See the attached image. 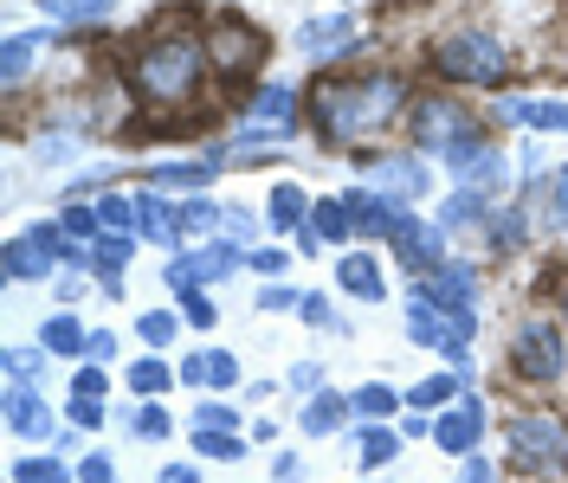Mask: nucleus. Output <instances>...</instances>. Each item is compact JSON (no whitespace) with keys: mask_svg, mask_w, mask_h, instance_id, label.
Instances as JSON below:
<instances>
[{"mask_svg":"<svg viewBox=\"0 0 568 483\" xmlns=\"http://www.w3.org/2000/svg\"><path fill=\"white\" fill-rule=\"evenodd\" d=\"M71 419L78 425H104V400H71Z\"/></svg>","mask_w":568,"mask_h":483,"instance_id":"37","label":"nucleus"},{"mask_svg":"<svg viewBox=\"0 0 568 483\" xmlns=\"http://www.w3.org/2000/svg\"><path fill=\"white\" fill-rule=\"evenodd\" d=\"M240 265V251L233 245H213V251H194V258H181L175 271H169V284L175 290H194V284H213V277H226Z\"/></svg>","mask_w":568,"mask_h":483,"instance_id":"10","label":"nucleus"},{"mask_svg":"<svg viewBox=\"0 0 568 483\" xmlns=\"http://www.w3.org/2000/svg\"><path fill=\"white\" fill-rule=\"evenodd\" d=\"M52 258H59V251H52V245H39L33 233H27V239L7 245V277H45V271H52Z\"/></svg>","mask_w":568,"mask_h":483,"instance_id":"14","label":"nucleus"},{"mask_svg":"<svg viewBox=\"0 0 568 483\" xmlns=\"http://www.w3.org/2000/svg\"><path fill=\"white\" fill-rule=\"evenodd\" d=\"M27 65H33V33H13L7 39V91H20Z\"/></svg>","mask_w":568,"mask_h":483,"instance_id":"25","label":"nucleus"},{"mask_svg":"<svg viewBox=\"0 0 568 483\" xmlns=\"http://www.w3.org/2000/svg\"><path fill=\"white\" fill-rule=\"evenodd\" d=\"M116 0H45V13L52 20H65V27H91V20H104Z\"/></svg>","mask_w":568,"mask_h":483,"instance_id":"19","label":"nucleus"},{"mask_svg":"<svg viewBox=\"0 0 568 483\" xmlns=\"http://www.w3.org/2000/svg\"><path fill=\"white\" fill-rule=\"evenodd\" d=\"M45 348H52V354H91V336H84L71 316H52V322H45Z\"/></svg>","mask_w":568,"mask_h":483,"instance_id":"20","label":"nucleus"},{"mask_svg":"<svg viewBox=\"0 0 568 483\" xmlns=\"http://www.w3.org/2000/svg\"><path fill=\"white\" fill-rule=\"evenodd\" d=\"M130 387H136V393H169V368H162V361H136V368H130Z\"/></svg>","mask_w":568,"mask_h":483,"instance_id":"29","label":"nucleus"},{"mask_svg":"<svg viewBox=\"0 0 568 483\" xmlns=\"http://www.w3.org/2000/svg\"><path fill=\"white\" fill-rule=\"evenodd\" d=\"M65 233H98V213H91V207H71L65 213Z\"/></svg>","mask_w":568,"mask_h":483,"instance_id":"40","label":"nucleus"},{"mask_svg":"<svg viewBox=\"0 0 568 483\" xmlns=\"http://www.w3.org/2000/svg\"><path fill=\"white\" fill-rule=\"evenodd\" d=\"M181 380H194V387H201V380H207V387H233V380H240V361H233V354H187V361H181Z\"/></svg>","mask_w":568,"mask_h":483,"instance_id":"15","label":"nucleus"},{"mask_svg":"<svg viewBox=\"0 0 568 483\" xmlns=\"http://www.w3.org/2000/svg\"><path fill=\"white\" fill-rule=\"evenodd\" d=\"M407 123H414V142H420V148H453V142L465 136V110L453 104V97H420Z\"/></svg>","mask_w":568,"mask_h":483,"instance_id":"7","label":"nucleus"},{"mask_svg":"<svg viewBox=\"0 0 568 483\" xmlns=\"http://www.w3.org/2000/svg\"><path fill=\"white\" fill-rule=\"evenodd\" d=\"M433 65L453 84H504L510 78V52H504V39L465 27V33H446L433 45Z\"/></svg>","mask_w":568,"mask_h":483,"instance_id":"3","label":"nucleus"},{"mask_svg":"<svg viewBox=\"0 0 568 483\" xmlns=\"http://www.w3.org/2000/svg\"><path fill=\"white\" fill-rule=\"evenodd\" d=\"M510 368L524 380H562V368H568V348H562V329L556 322H524L517 329V342H510Z\"/></svg>","mask_w":568,"mask_h":483,"instance_id":"6","label":"nucleus"},{"mask_svg":"<svg viewBox=\"0 0 568 483\" xmlns=\"http://www.w3.org/2000/svg\"><path fill=\"white\" fill-rule=\"evenodd\" d=\"M407 104V78L400 71H362V78H323L311 91V116L329 142H355L388 130V116Z\"/></svg>","mask_w":568,"mask_h":483,"instance_id":"1","label":"nucleus"},{"mask_svg":"<svg viewBox=\"0 0 568 483\" xmlns=\"http://www.w3.org/2000/svg\"><path fill=\"white\" fill-rule=\"evenodd\" d=\"M394 407H400V400H394V393L382 387V380H368V387L355 393V413H362V419H388Z\"/></svg>","mask_w":568,"mask_h":483,"instance_id":"26","label":"nucleus"},{"mask_svg":"<svg viewBox=\"0 0 568 483\" xmlns=\"http://www.w3.org/2000/svg\"><path fill=\"white\" fill-rule=\"evenodd\" d=\"M478 425H485V413H478V400H465L459 413H446L439 425H433V439H439V445H446L453 458H459V451H478Z\"/></svg>","mask_w":568,"mask_h":483,"instance_id":"12","label":"nucleus"},{"mask_svg":"<svg viewBox=\"0 0 568 483\" xmlns=\"http://www.w3.org/2000/svg\"><path fill=\"white\" fill-rule=\"evenodd\" d=\"M297 45H304L311 59H336V52H349L355 45V20H304Z\"/></svg>","mask_w":568,"mask_h":483,"instance_id":"11","label":"nucleus"},{"mask_svg":"<svg viewBox=\"0 0 568 483\" xmlns=\"http://www.w3.org/2000/svg\"><path fill=\"white\" fill-rule=\"evenodd\" d=\"M78 400H104V374L84 368V374H78Z\"/></svg>","mask_w":568,"mask_h":483,"instance_id":"41","label":"nucleus"},{"mask_svg":"<svg viewBox=\"0 0 568 483\" xmlns=\"http://www.w3.org/2000/svg\"><path fill=\"white\" fill-rule=\"evenodd\" d=\"M194 445L207 451V458H220V464H233V458H246V445H240L233 432H194Z\"/></svg>","mask_w":568,"mask_h":483,"instance_id":"28","label":"nucleus"},{"mask_svg":"<svg viewBox=\"0 0 568 483\" xmlns=\"http://www.w3.org/2000/svg\"><path fill=\"white\" fill-rule=\"evenodd\" d=\"M549 226H568V168L549 181Z\"/></svg>","mask_w":568,"mask_h":483,"instance_id":"31","label":"nucleus"},{"mask_svg":"<svg viewBox=\"0 0 568 483\" xmlns=\"http://www.w3.org/2000/svg\"><path fill=\"white\" fill-rule=\"evenodd\" d=\"M394 251H400V265L407 271H439L446 265V233L439 226H420V219H400V233H394Z\"/></svg>","mask_w":568,"mask_h":483,"instance_id":"8","label":"nucleus"},{"mask_svg":"<svg viewBox=\"0 0 568 483\" xmlns=\"http://www.w3.org/2000/svg\"><path fill=\"white\" fill-rule=\"evenodd\" d=\"M136 432L162 439V432H169V413H162V407H142V413H136Z\"/></svg>","mask_w":568,"mask_h":483,"instance_id":"36","label":"nucleus"},{"mask_svg":"<svg viewBox=\"0 0 568 483\" xmlns=\"http://www.w3.org/2000/svg\"><path fill=\"white\" fill-rule=\"evenodd\" d=\"M226 233H233V239H252V233H258V219H252V213H226Z\"/></svg>","mask_w":568,"mask_h":483,"instance_id":"39","label":"nucleus"},{"mask_svg":"<svg viewBox=\"0 0 568 483\" xmlns=\"http://www.w3.org/2000/svg\"><path fill=\"white\" fill-rule=\"evenodd\" d=\"M272 226H304V187H278L272 194Z\"/></svg>","mask_w":568,"mask_h":483,"instance_id":"27","label":"nucleus"},{"mask_svg":"<svg viewBox=\"0 0 568 483\" xmlns=\"http://www.w3.org/2000/svg\"><path fill=\"white\" fill-rule=\"evenodd\" d=\"M465 483H491V471H485V464L471 458V464H465Z\"/></svg>","mask_w":568,"mask_h":483,"instance_id":"43","label":"nucleus"},{"mask_svg":"<svg viewBox=\"0 0 568 483\" xmlns=\"http://www.w3.org/2000/svg\"><path fill=\"white\" fill-rule=\"evenodd\" d=\"M311 219H317V233H329V239H349V233H355L349 201H317V207H311Z\"/></svg>","mask_w":568,"mask_h":483,"instance_id":"22","label":"nucleus"},{"mask_svg":"<svg viewBox=\"0 0 568 483\" xmlns=\"http://www.w3.org/2000/svg\"><path fill=\"white\" fill-rule=\"evenodd\" d=\"M52 483H65V477H52Z\"/></svg>","mask_w":568,"mask_h":483,"instance_id":"45","label":"nucleus"},{"mask_svg":"<svg viewBox=\"0 0 568 483\" xmlns=\"http://www.w3.org/2000/svg\"><path fill=\"white\" fill-rule=\"evenodd\" d=\"M207 65L226 78V84H246L252 71L265 65V33L258 27H246L240 13H220L207 33Z\"/></svg>","mask_w":568,"mask_h":483,"instance_id":"4","label":"nucleus"},{"mask_svg":"<svg viewBox=\"0 0 568 483\" xmlns=\"http://www.w3.org/2000/svg\"><path fill=\"white\" fill-rule=\"evenodd\" d=\"M98 219H110V226H130V207H123V201H98Z\"/></svg>","mask_w":568,"mask_h":483,"instance_id":"42","label":"nucleus"},{"mask_svg":"<svg viewBox=\"0 0 568 483\" xmlns=\"http://www.w3.org/2000/svg\"><path fill=\"white\" fill-rule=\"evenodd\" d=\"M207 71V39L201 33H142V45L130 52V84L142 104H187L194 84Z\"/></svg>","mask_w":568,"mask_h":483,"instance_id":"2","label":"nucleus"},{"mask_svg":"<svg viewBox=\"0 0 568 483\" xmlns=\"http://www.w3.org/2000/svg\"><path fill=\"white\" fill-rule=\"evenodd\" d=\"M142 342H175V316H169V310L142 316Z\"/></svg>","mask_w":568,"mask_h":483,"instance_id":"32","label":"nucleus"},{"mask_svg":"<svg viewBox=\"0 0 568 483\" xmlns=\"http://www.w3.org/2000/svg\"><path fill=\"white\" fill-rule=\"evenodd\" d=\"M349 407H355V400H343V393H323L317 407H304V432H311V439H323V432H336Z\"/></svg>","mask_w":568,"mask_h":483,"instance_id":"17","label":"nucleus"},{"mask_svg":"<svg viewBox=\"0 0 568 483\" xmlns=\"http://www.w3.org/2000/svg\"><path fill=\"white\" fill-rule=\"evenodd\" d=\"M162 483H194V471H187V464H175V471H162Z\"/></svg>","mask_w":568,"mask_h":483,"instance_id":"44","label":"nucleus"},{"mask_svg":"<svg viewBox=\"0 0 568 483\" xmlns=\"http://www.w3.org/2000/svg\"><path fill=\"white\" fill-rule=\"evenodd\" d=\"M78 477H84V483H116V471H110L104 458H84V464H78Z\"/></svg>","mask_w":568,"mask_h":483,"instance_id":"38","label":"nucleus"},{"mask_svg":"<svg viewBox=\"0 0 568 483\" xmlns=\"http://www.w3.org/2000/svg\"><path fill=\"white\" fill-rule=\"evenodd\" d=\"M181 310H187V322L213 329V304H207V297H194V290H187V297H181Z\"/></svg>","mask_w":568,"mask_h":483,"instance_id":"35","label":"nucleus"},{"mask_svg":"<svg viewBox=\"0 0 568 483\" xmlns=\"http://www.w3.org/2000/svg\"><path fill=\"white\" fill-rule=\"evenodd\" d=\"M562 310H568V304H562Z\"/></svg>","mask_w":568,"mask_h":483,"instance_id":"46","label":"nucleus"},{"mask_svg":"<svg viewBox=\"0 0 568 483\" xmlns=\"http://www.w3.org/2000/svg\"><path fill=\"white\" fill-rule=\"evenodd\" d=\"M213 162H169V168H149V187H207Z\"/></svg>","mask_w":568,"mask_h":483,"instance_id":"16","label":"nucleus"},{"mask_svg":"<svg viewBox=\"0 0 568 483\" xmlns=\"http://www.w3.org/2000/svg\"><path fill=\"white\" fill-rule=\"evenodd\" d=\"M453 393H459V380H453V374H439V380H420V387L407 393V407H414V413H433V407H446Z\"/></svg>","mask_w":568,"mask_h":483,"instance_id":"23","label":"nucleus"},{"mask_svg":"<svg viewBox=\"0 0 568 483\" xmlns=\"http://www.w3.org/2000/svg\"><path fill=\"white\" fill-rule=\"evenodd\" d=\"M123 258H130V239H123V233H110V239H98V251H91V265H104V271H116Z\"/></svg>","mask_w":568,"mask_h":483,"instance_id":"30","label":"nucleus"},{"mask_svg":"<svg viewBox=\"0 0 568 483\" xmlns=\"http://www.w3.org/2000/svg\"><path fill=\"white\" fill-rule=\"evenodd\" d=\"M336 277H343V290H355V297H382V271H375L362 251H355V258H343V265H336Z\"/></svg>","mask_w":568,"mask_h":483,"instance_id":"18","label":"nucleus"},{"mask_svg":"<svg viewBox=\"0 0 568 483\" xmlns=\"http://www.w3.org/2000/svg\"><path fill=\"white\" fill-rule=\"evenodd\" d=\"M136 219H142V233H155L162 245H175V239H181V226L169 219V213H162V201H155V194H149V201L136 207Z\"/></svg>","mask_w":568,"mask_h":483,"instance_id":"24","label":"nucleus"},{"mask_svg":"<svg viewBox=\"0 0 568 483\" xmlns=\"http://www.w3.org/2000/svg\"><path fill=\"white\" fill-rule=\"evenodd\" d=\"M213 219H220V213H213V207H207V201H194V207L181 213V233H194V226H201V233H207Z\"/></svg>","mask_w":568,"mask_h":483,"instance_id":"34","label":"nucleus"},{"mask_svg":"<svg viewBox=\"0 0 568 483\" xmlns=\"http://www.w3.org/2000/svg\"><path fill=\"white\" fill-rule=\"evenodd\" d=\"M355 451H362V464H368V471H382V464H388L394 451V432H382V425H362V439H355Z\"/></svg>","mask_w":568,"mask_h":483,"instance_id":"21","label":"nucleus"},{"mask_svg":"<svg viewBox=\"0 0 568 483\" xmlns=\"http://www.w3.org/2000/svg\"><path fill=\"white\" fill-rule=\"evenodd\" d=\"M291 116H297V91H291V84H265L258 104H252V123H265V130H291Z\"/></svg>","mask_w":568,"mask_h":483,"instance_id":"13","label":"nucleus"},{"mask_svg":"<svg viewBox=\"0 0 568 483\" xmlns=\"http://www.w3.org/2000/svg\"><path fill=\"white\" fill-rule=\"evenodd\" d=\"M491 239H497V251H517V245H524V219H517V213H510V219H497Z\"/></svg>","mask_w":568,"mask_h":483,"instance_id":"33","label":"nucleus"},{"mask_svg":"<svg viewBox=\"0 0 568 483\" xmlns=\"http://www.w3.org/2000/svg\"><path fill=\"white\" fill-rule=\"evenodd\" d=\"M510 458H517L524 471H536V477H562L568 471V432L542 413L510 419Z\"/></svg>","mask_w":568,"mask_h":483,"instance_id":"5","label":"nucleus"},{"mask_svg":"<svg viewBox=\"0 0 568 483\" xmlns=\"http://www.w3.org/2000/svg\"><path fill=\"white\" fill-rule=\"evenodd\" d=\"M375 187H388V201H420L426 194V168L414 155H375V162H362Z\"/></svg>","mask_w":568,"mask_h":483,"instance_id":"9","label":"nucleus"}]
</instances>
